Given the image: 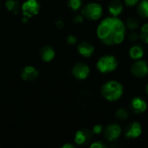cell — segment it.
I'll use <instances>...</instances> for the list:
<instances>
[{"label": "cell", "mask_w": 148, "mask_h": 148, "mask_svg": "<svg viewBox=\"0 0 148 148\" xmlns=\"http://www.w3.org/2000/svg\"><path fill=\"white\" fill-rule=\"evenodd\" d=\"M39 75L38 70L32 66H26L21 72V77L23 81L33 82L37 79Z\"/></svg>", "instance_id": "7c38bea8"}, {"label": "cell", "mask_w": 148, "mask_h": 148, "mask_svg": "<svg viewBox=\"0 0 148 148\" xmlns=\"http://www.w3.org/2000/svg\"><path fill=\"white\" fill-rule=\"evenodd\" d=\"M140 36V39L146 44H148V23H145L141 29L139 33Z\"/></svg>", "instance_id": "44dd1931"}, {"label": "cell", "mask_w": 148, "mask_h": 148, "mask_svg": "<svg viewBox=\"0 0 148 148\" xmlns=\"http://www.w3.org/2000/svg\"><path fill=\"white\" fill-rule=\"evenodd\" d=\"M0 6H1V3H0Z\"/></svg>", "instance_id": "1f68e13d"}, {"label": "cell", "mask_w": 148, "mask_h": 148, "mask_svg": "<svg viewBox=\"0 0 148 148\" xmlns=\"http://www.w3.org/2000/svg\"><path fill=\"white\" fill-rule=\"evenodd\" d=\"M92 135H93V132L87 129L79 130L75 134V142L79 146L84 145L91 140Z\"/></svg>", "instance_id": "8fae6325"}, {"label": "cell", "mask_w": 148, "mask_h": 148, "mask_svg": "<svg viewBox=\"0 0 148 148\" xmlns=\"http://www.w3.org/2000/svg\"><path fill=\"white\" fill-rule=\"evenodd\" d=\"M83 20H84V16L82 15H77L74 17V23H77V24L82 23L83 22Z\"/></svg>", "instance_id": "83f0119b"}, {"label": "cell", "mask_w": 148, "mask_h": 148, "mask_svg": "<svg viewBox=\"0 0 148 148\" xmlns=\"http://www.w3.org/2000/svg\"><path fill=\"white\" fill-rule=\"evenodd\" d=\"M90 147L91 148H104L106 147V145L102 142V141H100V140H97V141H95L93 142L91 145H90Z\"/></svg>", "instance_id": "d4e9b609"}, {"label": "cell", "mask_w": 148, "mask_h": 148, "mask_svg": "<svg viewBox=\"0 0 148 148\" xmlns=\"http://www.w3.org/2000/svg\"><path fill=\"white\" fill-rule=\"evenodd\" d=\"M122 129L120 125L113 123L107 126L103 130V135L106 140L109 142H114L117 140L121 135Z\"/></svg>", "instance_id": "8992f818"}, {"label": "cell", "mask_w": 148, "mask_h": 148, "mask_svg": "<svg viewBox=\"0 0 148 148\" xmlns=\"http://www.w3.org/2000/svg\"><path fill=\"white\" fill-rule=\"evenodd\" d=\"M62 148H74L75 147V146L74 145H72V144H69V143H66V144H64L62 147Z\"/></svg>", "instance_id": "f546056e"}, {"label": "cell", "mask_w": 148, "mask_h": 148, "mask_svg": "<svg viewBox=\"0 0 148 148\" xmlns=\"http://www.w3.org/2000/svg\"><path fill=\"white\" fill-rule=\"evenodd\" d=\"M40 56L43 62H51L55 58L56 53H55V50L50 46H44L41 49Z\"/></svg>", "instance_id": "9a60e30c"}, {"label": "cell", "mask_w": 148, "mask_h": 148, "mask_svg": "<svg viewBox=\"0 0 148 148\" xmlns=\"http://www.w3.org/2000/svg\"><path fill=\"white\" fill-rule=\"evenodd\" d=\"M23 16L28 18L33 17L39 13L40 3L37 0H26L21 6Z\"/></svg>", "instance_id": "5b68a950"}, {"label": "cell", "mask_w": 148, "mask_h": 148, "mask_svg": "<svg viewBox=\"0 0 148 148\" xmlns=\"http://www.w3.org/2000/svg\"><path fill=\"white\" fill-rule=\"evenodd\" d=\"M5 7L7 10L12 14H17L20 10V4L16 0H7L5 2Z\"/></svg>", "instance_id": "ac0fdd59"}, {"label": "cell", "mask_w": 148, "mask_h": 148, "mask_svg": "<svg viewBox=\"0 0 148 148\" xmlns=\"http://www.w3.org/2000/svg\"><path fill=\"white\" fill-rule=\"evenodd\" d=\"M67 42L70 45H74L77 42V38L73 36V35H70L67 37Z\"/></svg>", "instance_id": "4316f807"}, {"label": "cell", "mask_w": 148, "mask_h": 148, "mask_svg": "<svg viewBox=\"0 0 148 148\" xmlns=\"http://www.w3.org/2000/svg\"><path fill=\"white\" fill-rule=\"evenodd\" d=\"M130 108L137 114H143L147 109V103L141 97H134L130 102Z\"/></svg>", "instance_id": "9c48e42d"}, {"label": "cell", "mask_w": 148, "mask_h": 148, "mask_svg": "<svg viewBox=\"0 0 148 148\" xmlns=\"http://www.w3.org/2000/svg\"><path fill=\"white\" fill-rule=\"evenodd\" d=\"M138 39H140V36H139L138 33L134 32V31L129 33V35H128V40H129V41H131V42H135V41H137Z\"/></svg>", "instance_id": "cb8c5ba5"}, {"label": "cell", "mask_w": 148, "mask_h": 148, "mask_svg": "<svg viewBox=\"0 0 148 148\" xmlns=\"http://www.w3.org/2000/svg\"><path fill=\"white\" fill-rule=\"evenodd\" d=\"M131 74L137 78H144L148 75V64L143 60H136L131 66Z\"/></svg>", "instance_id": "52a82bcc"}, {"label": "cell", "mask_w": 148, "mask_h": 148, "mask_svg": "<svg viewBox=\"0 0 148 148\" xmlns=\"http://www.w3.org/2000/svg\"><path fill=\"white\" fill-rule=\"evenodd\" d=\"M142 134V127L139 122L131 123L126 129L125 136L127 139H136L139 138Z\"/></svg>", "instance_id": "30bf717a"}, {"label": "cell", "mask_w": 148, "mask_h": 148, "mask_svg": "<svg viewBox=\"0 0 148 148\" xmlns=\"http://www.w3.org/2000/svg\"><path fill=\"white\" fill-rule=\"evenodd\" d=\"M82 13L85 18L90 21H96L101 17L103 14V9L102 6L98 3H89L82 8Z\"/></svg>", "instance_id": "277c9868"}, {"label": "cell", "mask_w": 148, "mask_h": 148, "mask_svg": "<svg viewBox=\"0 0 148 148\" xmlns=\"http://www.w3.org/2000/svg\"><path fill=\"white\" fill-rule=\"evenodd\" d=\"M73 75L78 80H85L88 77L90 74L89 67L84 62L76 63L72 69Z\"/></svg>", "instance_id": "ba28073f"}, {"label": "cell", "mask_w": 148, "mask_h": 148, "mask_svg": "<svg viewBox=\"0 0 148 148\" xmlns=\"http://www.w3.org/2000/svg\"><path fill=\"white\" fill-rule=\"evenodd\" d=\"M126 24V27L128 28L129 29L131 30H134V29H137L140 26V21L139 19L136 17V16H130L127 18V23H125Z\"/></svg>", "instance_id": "d6986e66"}, {"label": "cell", "mask_w": 148, "mask_h": 148, "mask_svg": "<svg viewBox=\"0 0 148 148\" xmlns=\"http://www.w3.org/2000/svg\"><path fill=\"white\" fill-rule=\"evenodd\" d=\"M126 24L118 16L104 18L98 25L96 34L101 42L106 45H118L126 38Z\"/></svg>", "instance_id": "6da1fadb"}, {"label": "cell", "mask_w": 148, "mask_h": 148, "mask_svg": "<svg viewBox=\"0 0 148 148\" xmlns=\"http://www.w3.org/2000/svg\"><path fill=\"white\" fill-rule=\"evenodd\" d=\"M115 118L121 121H125L129 118V113L127 109L121 108L115 112Z\"/></svg>", "instance_id": "ffe728a7"}, {"label": "cell", "mask_w": 148, "mask_h": 148, "mask_svg": "<svg viewBox=\"0 0 148 148\" xmlns=\"http://www.w3.org/2000/svg\"><path fill=\"white\" fill-rule=\"evenodd\" d=\"M101 94L108 101L114 102L122 97L124 94V88L122 84L117 81H108L102 85Z\"/></svg>", "instance_id": "7a4b0ae2"}, {"label": "cell", "mask_w": 148, "mask_h": 148, "mask_svg": "<svg viewBox=\"0 0 148 148\" xmlns=\"http://www.w3.org/2000/svg\"><path fill=\"white\" fill-rule=\"evenodd\" d=\"M140 2V0H124V3L127 7H134L137 5V3Z\"/></svg>", "instance_id": "484cf974"}, {"label": "cell", "mask_w": 148, "mask_h": 148, "mask_svg": "<svg viewBox=\"0 0 148 148\" xmlns=\"http://www.w3.org/2000/svg\"><path fill=\"white\" fill-rule=\"evenodd\" d=\"M129 56L133 60H140L144 56V49L140 45H134L129 49Z\"/></svg>", "instance_id": "2e32d148"}, {"label": "cell", "mask_w": 148, "mask_h": 148, "mask_svg": "<svg viewBox=\"0 0 148 148\" xmlns=\"http://www.w3.org/2000/svg\"><path fill=\"white\" fill-rule=\"evenodd\" d=\"M103 130H104V128H103L102 125H101V124H97V125L94 126L92 132H93V134H97V135H98V134H101V133L103 132Z\"/></svg>", "instance_id": "603a6c76"}, {"label": "cell", "mask_w": 148, "mask_h": 148, "mask_svg": "<svg viewBox=\"0 0 148 148\" xmlns=\"http://www.w3.org/2000/svg\"><path fill=\"white\" fill-rule=\"evenodd\" d=\"M108 12L112 16H119L124 9V5L121 0H112L108 5Z\"/></svg>", "instance_id": "5bb4252c"}, {"label": "cell", "mask_w": 148, "mask_h": 148, "mask_svg": "<svg viewBox=\"0 0 148 148\" xmlns=\"http://www.w3.org/2000/svg\"><path fill=\"white\" fill-rule=\"evenodd\" d=\"M56 28H58V29H62V28H63L64 27V22L62 21V20H57L56 22Z\"/></svg>", "instance_id": "f1b7e54d"}, {"label": "cell", "mask_w": 148, "mask_h": 148, "mask_svg": "<svg viewBox=\"0 0 148 148\" xmlns=\"http://www.w3.org/2000/svg\"><path fill=\"white\" fill-rule=\"evenodd\" d=\"M77 50H78V53L82 56L88 58V57H90L93 56V54L95 52V48L90 42L84 41V42H82L78 44Z\"/></svg>", "instance_id": "4fadbf2b"}, {"label": "cell", "mask_w": 148, "mask_h": 148, "mask_svg": "<svg viewBox=\"0 0 148 148\" xmlns=\"http://www.w3.org/2000/svg\"><path fill=\"white\" fill-rule=\"evenodd\" d=\"M137 14L142 18H148V0H141L137 3Z\"/></svg>", "instance_id": "e0dca14e"}, {"label": "cell", "mask_w": 148, "mask_h": 148, "mask_svg": "<svg viewBox=\"0 0 148 148\" xmlns=\"http://www.w3.org/2000/svg\"><path fill=\"white\" fill-rule=\"evenodd\" d=\"M118 60L113 55H105L97 61L96 68L101 74H108L114 71L118 67Z\"/></svg>", "instance_id": "3957f363"}, {"label": "cell", "mask_w": 148, "mask_h": 148, "mask_svg": "<svg viewBox=\"0 0 148 148\" xmlns=\"http://www.w3.org/2000/svg\"><path fill=\"white\" fill-rule=\"evenodd\" d=\"M69 7L74 10V11H76L78 10L79 9L82 8V0H69Z\"/></svg>", "instance_id": "7402d4cb"}, {"label": "cell", "mask_w": 148, "mask_h": 148, "mask_svg": "<svg viewBox=\"0 0 148 148\" xmlns=\"http://www.w3.org/2000/svg\"><path fill=\"white\" fill-rule=\"evenodd\" d=\"M146 91H147V94L148 95V83L147 85V88H146Z\"/></svg>", "instance_id": "4dcf8cb0"}]
</instances>
